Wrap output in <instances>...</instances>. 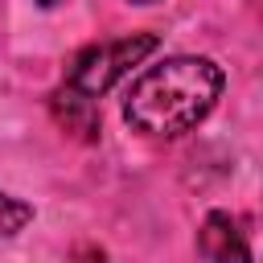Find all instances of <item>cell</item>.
I'll use <instances>...</instances> for the list:
<instances>
[{
  "label": "cell",
  "instance_id": "obj_2",
  "mask_svg": "<svg viewBox=\"0 0 263 263\" xmlns=\"http://www.w3.org/2000/svg\"><path fill=\"white\" fill-rule=\"evenodd\" d=\"M156 45H160L156 33H132V37L86 45L82 53H74V62L66 70V86H74L86 99H103L123 74H132V66H140L148 53H156Z\"/></svg>",
  "mask_w": 263,
  "mask_h": 263
},
{
  "label": "cell",
  "instance_id": "obj_1",
  "mask_svg": "<svg viewBox=\"0 0 263 263\" xmlns=\"http://www.w3.org/2000/svg\"><path fill=\"white\" fill-rule=\"evenodd\" d=\"M222 86H226V74L218 62L197 53L164 58L160 66H148L132 82L123 99V119L144 136L177 140L214 111V103L222 99Z\"/></svg>",
  "mask_w": 263,
  "mask_h": 263
},
{
  "label": "cell",
  "instance_id": "obj_8",
  "mask_svg": "<svg viewBox=\"0 0 263 263\" xmlns=\"http://www.w3.org/2000/svg\"><path fill=\"white\" fill-rule=\"evenodd\" d=\"M132 4H156V0H132Z\"/></svg>",
  "mask_w": 263,
  "mask_h": 263
},
{
  "label": "cell",
  "instance_id": "obj_3",
  "mask_svg": "<svg viewBox=\"0 0 263 263\" xmlns=\"http://www.w3.org/2000/svg\"><path fill=\"white\" fill-rule=\"evenodd\" d=\"M197 251H201L205 263H251L247 230L230 214H222V210L205 214V222L197 230Z\"/></svg>",
  "mask_w": 263,
  "mask_h": 263
},
{
  "label": "cell",
  "instance_id": "obj_7",
  "mask_svg": "<svg viewBox=\"0 0 263 263\" xmlns=\"http://www.w3.org/2000/svg\"><path fill=\"white\" fill-rule=\"evenodd\" d=\"M37 4H41V8H53V4H62V0H37Z\"/></svg>",
  "mask_w": 263,
  "mask_h": 263
},
{
  "label": "cell",
  "instance_id": "obj_4",
  "mask_svg": "<svg viewBox=\"0 0 263 263\" xmlns=\"http://www.w3.org/2000/svg\"><path fill=\"white\" fill-rule=\"evenodd\" d=\"M49 107H53V119H58L66 132H74V136H82V140H99V107H95V99H86V95H78L74 86L62 82V86L53 90Z\"/></svg>",
  "mask_w": 263,
  "mask_h": 263
},
{
  "label": "cell",
  "instance_id": "obj_6",
  "mask_svg": "<svg viewBox=\"0 0 263 263\" xmlns=\"http://www.w3.org/2000/svg\"><path fill=\"white\" fill-rule=\"evenodd\" d=\"M70 263H107V255H103L99 247H82V251H78Z\"/></svg>",
  "mask_w": 263,
  "mask_h": 263
},
{
  "label": "cell",
  "instance_id": "obj_5",
  "mask_svg": "<svg viewBox=\"0 0 263 263\" xmlns=\"http://www.w3.org/2000/svg\"><path fill=\"white\" fill-rule=\"evenodd\" d=\"M29 222H33V205L0 189V238H12V234H21Z\"/></svg>",
  "mask_w": 263,
  "mask_h": 263
}]
</instances>
